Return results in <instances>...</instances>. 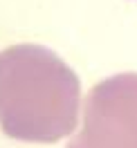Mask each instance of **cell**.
<instances>
[{
    "label": "cell",
    "mask_w": 137,
    "mask_h": 148,
    "mask_svg": "<svg viewBox=\"0 0 137 148\" xmlns=\"http://www.w3.org/2000/svg\"><path fill=\"white\" fill-rule=\"evenodd\" d=\"M79 114V81L41 47L0 54V126L14 139L50 144L70 135Z\"/></svg>",
    "instance_id": "6da1fadb"
},
{
    "label": "cell",
    "mask_w": 137,
    "mask_h": 148,
    "mask_svg": "<svg viewBox=\"0 0 137 148\" xmlns=\"http://www.w3.org/2000/svg\"><path fill=\"white\" fill-rule=\"evenodd\" d=\"M67 148H137V76H112L88 94L81 132Z\"/></svg>",
    "instance_id": "7a4b0ae2"
}]
</instances>
